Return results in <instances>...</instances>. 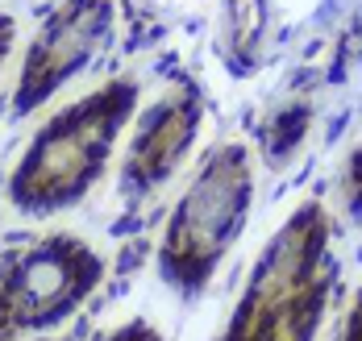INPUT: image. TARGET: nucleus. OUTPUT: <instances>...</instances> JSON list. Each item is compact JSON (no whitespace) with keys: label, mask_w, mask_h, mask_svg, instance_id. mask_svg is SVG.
Here are the masks:
<instances>
[{"label":"nucleus","mask_w":362,"mask_h":341,"mask_svg":"<svg viewBox=\"0 0 362 341\" xmlns=\"http://www.w3.org/2000/svg\"><path fill=\"white\" fill-rule=\"evenodd\" d=\"M109 25H112L109 0H67L42 25V34L30 46L25 67H21V83H17V96H13V109L30 113L59 83H67L105 46Z\"/></svg>","instance_id":"nucleus-5"},{"label":"nucleus","mask_w":362,"mask_h":341,"mask_svg":"<svg viewBox=\"0 0 362 341\" xmlns=\"http://www.w3.org/2000/svg\"><path fill=\"white\" fill-rule=\"evenodd\" d=\"M250 204V167L242 146L217 150L192 191L175 208L167 237H163V270L183 292H200L221 263V254L233 246L238 229L246 221Z\"/></svg>","instance_id":"nucleus-3"},{"label":"nucleus","mask_w":362,"mask_h":341,"mask_svg":"<svg viewBox=\"0 0 362 341\" xmlns=\"http://www.w3.org/2000/svg\"><path fill=\"white\" fill-rule=\"evenodd\" d=\"M8 38H13V30H8V21L0 17V63H4V54H8Z\"/></svg>","instance_id":"nucleus-9"},{"label":"nucleus","mask_w":362,"mask_h":341,"mask_svg":"<svg viewBox=\"0 0 362 341\" xmlns=\"http://www.w3.org/2000/svg\"><path fill=\"white\" fill-rule=\"evenodd\" d=\"M134 109V83H109L83 96L67 113H59L34 146L25 150L21 167L8 179V196L25 213H54L75 204L105 171L112 142Z\"/></svg>","instance_id":"nucleus-1"},{"label":"nucleus","mask_w":362,"mask_h":341,"mask_svg":"<svg viewBox=\"0 0 362 341\" xmlns=\"http://www.w3.org/2000/svg\"><path fill=\"white\" fill-rule=\"evenodd\" d=\"M200 129V100L192 92H175L171 100H158L138 125V138L125 158V191H150L163 184L175 162L187 154L192 133Z\"/></svg>","instance_id":"nucleus-6"},{"label":"nucleus","mask_w":362,"mask_h":341,"mask_svg":"<svg viewBox=\"0 0 362 341\" xmlns=\"http://www.w3.org/2000/svg\"><path fill=\"white\" fill-rule=\"evenodd\" d=\"M100 279V258L79 237H46L0 283V325L42 329L83 300Z\"/></svg>","instance_id":"nucleus-4"},{"label":"nucleus","mask_w":362,"mask_h":341,"mask_svg":"<svg viewBox=\"0 0 362 341\" xmlns=\"http://www.w3.org/2000/svg\"><path fill=\"white\" fill-rule=\"evenodd\" d=\"M325 296V217L304 208L258 263L229 341H313Z\"/></svg>","instance_id":"nucleus-2"},{"label":"nucleus","mask_w":362,"mask_h":341,"mask_svg":"<svg viewBox=\"0 0 362 341\" xmlns=\"http://www.w3.org/2000/svg\"><path fill=\"white\" fill-rule=\"evenodd\" d=\"M346 341H362V300L354 308V316H350V329H346Z\"/></svg>","instance_id":"nucleus-8"},{"label":"nucleus","mask_w":362,"mask_h":341,"mask_svg":"<svg viewBox=\"0 0 362 341\" xmlns=\"http://www.w3.org/2000/svg\"><path fill=\"white\" fill-rule=\"evenodd\" d=\"M109 341H158L146 325H129V329H121V333H112Z\"/></svg>","instance_id":"nucleus-7"}]
</instances>
